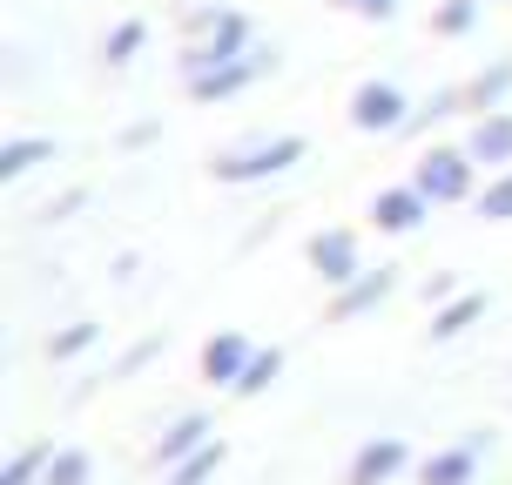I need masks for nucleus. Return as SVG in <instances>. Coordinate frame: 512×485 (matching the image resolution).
Masks as SVG:
<instances>
[{
	"mask_svg": "<svg viewBox=\"0 0 512 485\" xmlns=\"http://www.w3.org/2000/svg\"><path fill=\"white\" fill-rule=\"evenodd\" d=\"M310 270L331 283V290H344V283L364 270V263H358V236H351V230H317V236H310Z\"/></svg>",
	"mask_w": 512,
	"mask_h": 485,
	"instance_id": "423d86ee",
	"label": "nucleus"
},
{
	"mask_svg": "<svg viewBox=\"0 0 512 485\" xmlns=\"http://www.w3.org/2000/svg\"><path fill=\"white\" fill-rule=\"evenodd\" d=\"M411 122V102L398 81H364L358 95H351V128H364V135H391V128Z\"/></svg>",
	"mask_w": 512,
	"mask_h": 485,
	"instance_id": "20e7f679",
	"label": "nucleus"
},
{
	"mask_svg": "<svg viewBox=\"0 0 512 485\" xmlns=\"http://www.w3.org/2000/svg\"><path fill=\"white\" fill-rule=\"evenodd\" d=\"M48 155H54V142H48V135H14V142L0 149V182H21L27 169H41Z\"/></svg>",
	"mask_w": 512,
	"mask_h": 485,
	"instance_id": "2eb2a0df",
	"label": "nucleus"
},
{
	"mask_svg": "<svg viewBox=\"0 0 512 485\" xmlns=\"http://www.w3.org/2000/svg\"><path fill=\"white\" fill-rule=\"evenodd\" d=\"M142 41H149V27H142V21H122L102 41V61H108V68H122V61H135V54H142Z\"/></svg>",
	"mask_w": 512,
	"mask_h": 485,
	"instance_id": "6ab92c4d",
	"label": "nucleus"
},
{
	"mask_svg": "<svg viewBox=\"0 0 512 485\" xmlns=\"http://www.w3.org/2000/svg\"><path fill=\"white\" fill-rule=\"evenodd\" d=\"M486 317V290H459L452 304H438V317H432V337H459V331H472Z\"/></svg>",
	"mask_w": 512,
	"mask_h": 485,
	"instance_id": "dca6fc26",
	"label": "nucleus"
},
{
	"mask_svg": "<svg viewBox=\"0 0 512 485\" xmlns=\"http://www.w3.org/2000/svg\"><path fill=\"white\" fill-rule=\"evenodd\" d=\"M41 485H88V452H54L48 459V472H41Z\"/></svg>",
	"mask_w": 512,
	"mask_h": 485,
	"instance_id": "412c9836",
	"label": "nucleus"
},
{
	"mask_svg": "<svg viewBox=\"0 0 512 485\" xmlns=\"http://www.w3.org/2000/svg\"><path fill=\"white\" fill-rule=\"evenodd\" d=\"M506 95H512V61H492V68H479V75L465 81V108H472V115L506 108Z\"/></svg>",
	"mask_w": 512,
	"mask_h": 485,
	"instance_id": "f8f14e48",
	"label": "nucleus"
},
{
	"mask_svg": "<svg viewBox=\"0 0 512 485\" xmlns=\"http://www.w3.org/2000/svg\"><path fill=\"white\" fill-rule=\"evenodd\" d=\"M290 162H304V135H270V142H250V149L216 155V182H230V189H250V182L283 176Z\"/></svg>",
	"mask_w": 512,
	"mask_h": 485,
	"instance_id": "f03ea898",
	"label": "nucleus"
},
{
	"mask_svg": "<svg viewBox=\"0 0 512 485\" xmlns=\"http://www.w3.org/2000/svg\"><path fill=\"white\" fill-rule=\"evenodd\" d=\"M209 432H216V425H209L203 411H189V418H176V425L162 432V445H155V452H162V465H176V459H189V452H203Z\"/></svg>",
	"mask_w": 512,
	"mask_h": 485,
	"instance_id": "4468645a",
	"label": "nucleus"
},
{
	"mask_svg": "<svg viewBox=\"0 0 512 485\" xmlns=\"http://www.w3.org/2000/svg\"><path fill=\"white\" fill-rule=\"evenodd\" d=\"M479 216H486V223H512V169L492 176V189L479 196Z\"/></svg>",
	"mask_w": 512,
	"mask_h": 485,
	"instance_id": "5701e85b",
	"label": "nucleus"
},
{
	"mask_svg": "<svg viewBox=\"0 0 512 485\" xmlns=\"http://www.w3.org/2000/svg\"><path fill=\"white\" fill-rule=\"evenodd\" d=\"M250 48V21L236 14V7H209V14H196V48L182 54V68L189 75H203V68H223V61H243Z\"/></svg>",
	"mask_w": 512,
	"mask_h": 485,
	"instance_id": "f257e3e1",
	"label": "nucleus"
},
{
	"mask_svg": "<svg viewBox=\"0 0 512 485\" xmlns=\"http://www.w3.org/2000/svg\"><path fill=\"white\" fill-rule=\"evenodd\" d=\"M256 75H263V54H243V61H223V68L189 75V95H196V102H230V95H243Z\"/></svg>",
	"mask_w": 512,
	"mask_h": 485,
	"instance_id": "0eeeda50",
	"label": "nucleus"
},
{
	"mask_svg": "<svg viewBox=\"0 0 512 485\" xmlns=\"http://www.w3.org/2000/svg\"><path fill=\"white\" fill-rule=\"evenodd\" d=\"M277 378H283V351H256V358H250V371L236 378V391H243V398H256V391H270Z\"/></svg>",
	"mask_w": 512,
	"mask_h": 485,
	"instance_id": "aec40b11",
	"label": "nucleus"
},
{
	"mask_svg": "<svg viewBox=\"0 0 512 485\" xmlns=\"http://www.w3.org/2000/svg\"><path fill=\"white\" fill-rule=\"evenodd\" d=\"M425 216H432V203H425L418 182H398V189H378V196H371V223L391 230V236H411Z\"/></svg>",
	"mask_w": 512,
	"mask_h": 485,
	"instance_id": "39448f33",
	"label": "nucleus"
},
{
	"mask_svg": "<svg viewBox=\"0 0 512 485\" xmlns=\"http://www.w3.org/2000/svg\"><path fill=\"white\" fill-rule=\"evenodd\" d=\"M472 162H486L492 176L499 169H512V108H492V115H479V128H472Z\"/></svg>",
	"mask_w": 512,
	"mask_h": 485,
	"instance_id": "1a4fd4ad",
	"label": "nucleus"
},
{
	"mask_svg": "<svg viewBox=\"0 0 512 485\" xmlns=\"http://www.w3.org/2000/svg\"><path fill=\"white\" fill-rule=\"evenodd\" d=\"M344 14H358V21H391L398 14V0H337Z\"/></svg>",
	"mask_w": 512,
	"mask_h": 485,
	"instance_id": "393cba45",
	"label": "nucleus"
},
{
	"mask_svg": "<svg viewBox=\"0 0 512 485\" xmlns=\"http://www.w3.org/2000/svg\"><path fill=\"white\" fill-rule=\"evenodd\" d=\"M216 472H223V445L209 438L203 452H189V459H176V465H169V485H209Z\"/></svg>",
	"mask_w": 512,
	"mask_h": 485,
	"instance_id": "f3484780",
	"label": "nucleus"
},
{
	"mask_svg": "<svg viewBox=\"0 0 512 485\" xmlns=\"http://www.w3.org/2000/svg\"><path fill=\"white\" fill-rule=\"evenodd\" d=\"M472 27H479V0H438L432 7V34H445V41H459Z\"/></svg>",
	"mask_w": 512,
	"mask_h": 485,
	"instance_id": "a211bd4d",
	"label": "nucleus"
},
{
	"mask_svg": "<svg viewBox=\"0 0 512 485\" xmlns=\"http://www.w3.org/2000/svg\"><path fill=\"white\" fill-rule=\"evenodd\" d=\"M95 337H102L95 324H68V331H54V337H48V358H81Z\"/></svg>",
	"mask_w": 512,
	"mask_h": 485,
	"instance_id": "b1692460",
	"label": "nucleus"
},
{
	"mask_svg": "<svg viewBox=\"0 0 512 485\" xmlns=\"http://www.w3.org/2000/svg\"><path fill=\"white\" fill-rule=\"evenodd\" d=\"M250 358H256L250 344H243L236 331H223V337H209V344H203V378L209 384H230V391H236V378L250 371Z\"/></svg>",
	"mask_w": 512,
	"mask_h": 485,
	"instance_id": "9b49d317",
	"label": "nucleus"
},
{
	"mask_svg": "<svg viewBox=\"0 0 512 485\" xmlns=\"http://www.w3.org/2000/svg\"><path fill=\"white\" fill-rule=\"evenodd\" d=\"M391 283H398L391 270H358V277L331 297V324H351V317H364V310H378L384 297H391Z\"/></svg>",
	"mask_w": 512,
	"mask_h": 485,
	"instance_id": "6e6552de",
	"label": "nucleus"
},
{
	"mask_svg": "<svg viewBox=\"0 0 512 485\" xmlns=\"http://www.w3.org/2000/svg\"><path fill=\"white\" fill-rule=\"evenodd\" d=\"M405 472V438H371L358 445V459H351V485H384Z\"/></svg>",
	"mask_w": 512,
	"mask_h": 485,
	"instance_id": "9d476101",
	"label": "nucleus"
},
{
	"mask_svg": "<svg viewBox=\"0 0 512 485\" xmlns=\"http://www.w3.org/2000/svg\"><path fill=\"white\" fill-rule=\"evenodd\" d=\"M472 169H479V162H472V149H425L418 155V189H425V203H465V196H472Z\"/></svg>",
	"mask_w": 512,
	"mask_h": 485,
	"instance_id": "7ed1b4c3",
	"label": "nucleus"
},
{
	"mask_svg": "<svg viewBox=\"0 0 512 485\" xmlns=\"http://www.w3.org/2000/svg\"><path fill=\"white\" fill-rule=\"evenodd\" d=\"M418 479H425V485H472V479H479V445H452V452L425 459Z\"/></svg>",
	"mask_w": 512,
	"mask_h": 485,
	"instance_id": "ddd939ff",
	"label": "nucleus"
},
{
	"mask_svg": "<svg viewBox=\"0 0 512 485\" xmlns=\"http://www.w3.org/2000/svg\"><path fill=\"white\" fill-rule=\"evenodd\" d=\"M48 445H34V452H21V459H7V472H0V485H41V472H48Z\"/></svg>",
	"mask_w": 512,
	"mask_h": 485,
	"instance_id": "4be33fe9",
	"label": "nucleus"
}]
</instances>
